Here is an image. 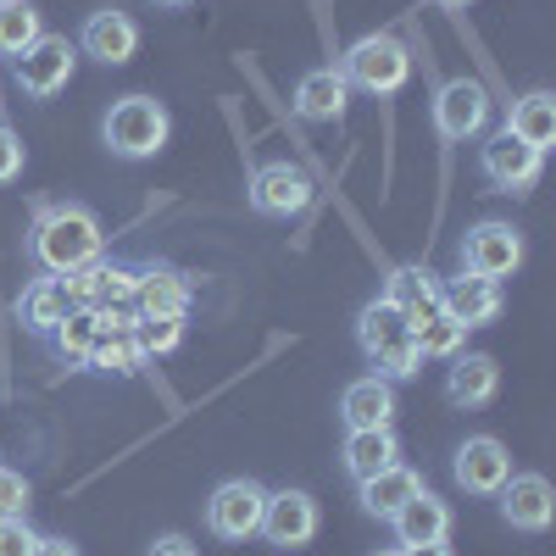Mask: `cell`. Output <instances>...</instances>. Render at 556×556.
<instances>
[{"label":"cell","mask_w":556,"mask_h":556,"mask_svg":"<svg viewBox=\"0 0 556 556\" xmlns=\"http://www.w3.org/2000/svg\"><path fill=\"white\" fill-rule=\"evenodd\" d=\"M34 556H84L67 534H39V545H34Z\"/></svg>","instance_id":"obj_35"},{"label":"cell","mask_w":556,"mask_h":556,"mask_svg":"<svg viewBox=\"0 0 556 556\" xmlns=\"http://www.w3.org/2000/svg\"><path fill=\"white\" fill-rule=\"evenodd\" d=\"M262 506H267V490L256 479H223L206 495V529L228 545H245L262 529Z\"/></svg>","instance_id":"obj_8"},{"label":"cell","mask_w":556,"mask_h":556,"mask_svg":"<svg viewBox=\"0 0 556 556\" xmlns=\"http://www.w3.org/2000/svg\"><path fill=\"white\" fill-rule=\"evenodd\" d=\"M501 390V362L490 351H456L451 367H445V401L462 406V412H479L490 406Z\"/></svg>","instance_id":"obj_16"},{"label":"cell","mask_w":556,"mask_h":556,"mask_svg":"<svg viewBox=\"0 0 556 556\" xmlns=\"http://www.w3.org/2000/svg\"><path fill=\"white\" fill-rule=\"evenodd\" d=\"M395 545H429V540H451V506L434 490H417L401 513L390 518Z\"/></svg>","instance_id":"obj_21"},{"label":"cell","mask_w":556,"mask_h":556,"mask_svg":"<svg viewBox=\"0 0 556 556\" xmlns=\"http://www.w3.org/2000/svg\"><path fill=\"white\" fill-rule=\"evenodd\" d=\"M96 340H101V323H96V312H89V306H73L51 329V351H56V362L67 367V374H84Z\"/></svg>","instance_id":"obj_25"},{"label":"cell","mask_w":556,"mask_h":556,"mask_svg":"<svg viewBox=\"0 0 556 556\" xmlns=\"http://www.w3.org/2000/svg\"><path fill=\"white\" fill-rule=\"evenodd\" d=\"M501 306H506V295H501L495 278L456 273V278H445V285H440V312L456 317L468 334H473V329H490V323L501 317Z\"/></svg>","instance_id":"obj_14"},{"label":"cell","mask_w":556,"mask_h":556,"mask_svg":"<svg viewBox=\"0 0 556 556\" xmlns=\"http://www.w3.org/2000/svg\"><path fill=\"white\" fill-rule=\"evenodd\" d=\"M146 556H201V551H195L190 534H156V540L146 545Z\"/></svg>","instance_id":"obj_34"},{"label":"cell","mask_w":556,"mask_h":556,"mask_svg":"<svg viewBox=\"0 0 556 556\" xmlns=\"http://www.w3.org/2000/svg\"><path fill=\"white\" fill-rule=\"evenodd\" d=\"M340 424L345 429H390L395 424V384L379 374L351 379L340 390Z\"/></svg>","instance_id":"obj_18"},{"label":"cell","mask_w":556,"mask_h":556,"mask_svg":"<svg viewBox=\"0 0 556 556\" xmlns=\"http://www.w3.org/2000/svg\"><path fill=\"white\" fill-rule=\"evenodd\" d=\"M184 323H190V317H139L134 323V340H139V351L156 362V356H167V351L184 345Z\"/></svg>","instance_id":"obj_30"},{"label":"cell","mask_w":556,"mask_h":556,"mask_svg":"<svg viewBox=\"0 0 556 556\" xmlns=\"http://www.w3.org/2000/svg\"><path fill=\"white\" fill-rule=\"evenodd\" d=\"M28 479L12 473V468H0V518H28Z\"/></svg>","instance_id":"obj_32"},{"label":"cell","mask_w":556,"mask_h":556,"mask_svg":"<svg viewBox=\"0 0 556 556\" xmlns=\"http://www.w3.org/2000/svg\"><path fill=\"white\" fill-rule=\"evenodd\" d=\"M417 490H429V484H424V473H417V468H401V462H390L384 473H374V479H362V484H356V506H362L367 518L390 523V518L401 513V506H406Z\"/></svg>","instance_id":"obj_19"},{"label":"cell","mask_w":556,"mask_h":556,"mask_svg":"<svg viewBox=\"0 0 556 556\" xmlns=\"http://www.w3.org/2000/svg\"><path fill=\"white\" fill-rule=\"evenodd\" d=\"M456 256H462V273H479V278H495L501 285V278H513L523 267V228L501 223V217H484L462 235Z\"/></svg>","instance_id":"obj_6"},{"label":"cell","mask_w":556,"mask_h":556,"mask_svg":"<svg viewBox=\"0 0 556 556\" xmlns=\"http://www.w3.org/2000/svg\"><path fill=\"white\" fill-rule=\"evenodd\" d=\"M0 123H7V78H0Z\"/></svg>","instance_id":"obj_38"},{"label":"cell","mask_w":556,"mask_h":556,"mask_svg":"<svg viewBox=\"0 0 556 556\" xmlns=\"http://www.w3.org/2000/svg\"><path fill=\"white\" fill-rule=\"evenodd\" d=\"M106 256V228L101 217L78 206V201H39L34 206V228H28V262L39 273H78L89 262Z\"/></svg>","instance_id":"obj_1"},{"label":"cell","mask_w":556,"mask_h":556,"mask_svg":"<svg viewBox=\"0 0 556 556\" xmlns=\"http://www.w3.org/2000/svg\"><path fill=\"white\" fill-rule=\"evenodd\" d=\"M317 523H323V513H317V501L306 495V490H267V506H262V540L267 545H278V551H301V545H312L317 540Z\"/></svg>","instance_id":"obj_10"},{"label":"cell","mask_w":556,"mask_h":556,"mask_svg":"<svg viewBox=\"0 0 556 556\" xmlns=\"http://www.w3.org/2000/svg\"><path fill=\"white\" fill-rule=\"evenodd\" d=\"M479 173H484L490 190H501V195H529L540 184V173H545V156L534 146H523L513 128H495L479 146Z\"/></svg>","instance_id":"obj_7"},{"label":"cell","mask_w":556,"mask_h":556,"mask_svg":"<svg viewBox=\"0 0 556 556\" xmlns=\"http://www.w3.org/2000/svg\"><path fill=\"white\" fill-rule=\"evenodd\" d=\"M401 556H456L445 540H429V545H401Z\"/></svg>","instance_id":"obj_36"},{"label":"cell","mask_w":556,"mask_h":556,"mask_svg":"<svg viewBox=\"0 0 556 556\" xmlns=\"http://www.w3.org/2000/svg\"><path fill=\"white\" fill-rule=\"evenodd\" d=\"M101 139H106V151L117 162H151L167 151V139H173V117L156 96H123L106 106L101 117Z\"/></svg>","instance_id":"obj_2"},{"label":"cell","mask_w":556,"mask_h":556,"mask_svg":"<svg viewBox=\"0 0 556 556\" xmlns=\"http://www.w3.org/2000/svg\"><path fill=\"white\" fill-rule=\"evenodd\" d=\"M67 312H73L67 290H62V278H51V273H39L34 285H23V295H17V323H23V334H34V340H51V329Z\"/></svg>","instance_id":"obj_22"},{"label":"cell","mask_w":556,"mask_h":556,"mask_svg":"<svg viewBox=\"0 0 556 556\" xmlns=\"http://www.w3.org/2000/svg\"><path fill=\"white\" fill-rule=\"evenodd\" d=\"M73 73H78V45L67 34H39L28 51L12 62V78H17V89L28 101L62 96V89L73 84Z\"/></svg>","instance_id":"obj_4"},{"label":"cell","mask_w":556,"mask_h":556,"mask_svg":"<svg viewBox=\"0 0 556 556\" xmlns=\"http://www.w3.org/2000/svg\"><path fill=\"white\" fill-rule=\"evenodd\" d=\"M156 7H167V12H178V7H190V0H156Z\"/></svg>","instance_id":"obj_39"},{"label":"cell","mask_w":556,"mask_h":556,"mask_svg":"<svg viewBox=\"0 0 556 556\" xmlns=\"http://www.w3.org/2000/svg\"><path fill=\"white\" fill-rule=\"evenodd\" d=\"M495 501H501L506 529H518V534H545L556 518V490L545 473H513L495 490Z\"/></svg>","instance_id":"obj_12"},{"label":"cell","mask_w":556,"mask_h":556,"mask_svg":"<svg viewBox=\"0 0 556 556\" xmlns=\"http://www.w3.org/2000/svg\"><path fill=\"white\" fill-rule=\"evenodd\" d=\"M401 340H412V329H406V312L395 301L374 295V301L356 312V345H362L367 362H374L379 351H390V345H401Z\"/></svg>","instance_id":"obj_23"},{"label":"cell","mask_w":556,"mask_h":556,"mask_svg":"<svg viewBox=\"0 0 556 556\" xmlns=\"http://www.w3.org/2000/svg\"><path fill=\"white\" fill-rule=\"evenodd\" d=\"M384 301H395L401 312H417V306H440V278L429 267H395L384 278Z\"/></svg>","instance_id":"obj_29"},{"label":"cell","mask_w":556,"mask_h":556,"mask_svg":"<svg viewBox=\"0 0 556 556\" xmlns=\"http://www.w3.org/2000/svg\"><path fill=\"white\" fill-rule=\"evenodd\" d=\"M190 306H195L190 273H178L167 262L139 267V285H134V312L139 317H190Z\"/></svg>","instance_id":"obj_15"},{"label":"cell","mask_w":556,"mask_h":556,"mask_svg":"<svg viewBox=\"0 0 556 556\" xmlns=\"http://www.w3.org/2000/svg\"><path fill=\"white\" fill-rule=\"evenodd\" d=\"M429 117L445 146H468L490 128V89L479 78H445L429 101Z\"/></svg>","instance_id":"obj_5"},{"label":"cell","mask_w":556,"mask_h":556,"mask_svg":"<svg viewBox=\"0 0 556 556\" xmlns=\"http://www.w3.org/2000/svg\"><path fill=\"white\" fill-rule=\"evenodd\" d=\"M406 329H412V345H417V351H424V356H440V362H451V356L462 351V340H468V329H462L456 317H445L440 306L406 312Z\"/></svg>","instance_id":"obj_26"},{"label":"cell","mask_w":556,"mask_h":556,"mask_svg":"<svg viewBox=\"0 0 556 556\" xmlns=\"http://www.w3.org/2000/svg\"><path fill=\"white\" fill-rule=\"evenodd\" d=\"M451 473H456V484L468 495L490 501L506 479H513V456H506V445L495 434H468L456 445V456H451Z\"/></svg>","instance_id":"obj_11"},{"label":"cell","mask_w":556,"mask_h":556,"mask_svg":"<svg viewBox=\"0 0 556 556\" xmlns=\"http://www.w3.org/2000/svg\"><path fill=\"white\" fill-rule=\"evenodd\" d=\"M39 534L28 518H0V556H34Z\"/></svg>","instance_id":"obj_33"},{"label":"cell","mask_w":556,"mask_h":556,"mask_svg":"<svg viewBox=\"0 0 556 556\" xmlns=\"http://www.w3.org/2000/svg\"><path fill=\"white\" fill-rule=\"evenodd\" d=\"M134 51H139V23H134L128 12L101 7V12L84 17V28H78V56L101 62V67H123V62H134Z\"/></svg>","instance_id":"obj_13"},{"label":"cell","mask_w":556,"mask_h":556,"mask_svg":"<svg viewBox=\"0 0 556 556\" xmlns=\"http://www.w3.org/2000/svg\"><path fill=\"white\" fill-rule=\"evenodd\" d=\"M23 167H28V151H23V134H17V128H7V123H0V190H7V184H17V178H23Z\"/></svg>","instance_id":"obj_31"},{"label":"cell","mask_w":556,"mask_h":556,"mask_svg":"<svg viewBox=\"0 0 556 556\" xmlns=\"http://www.w3.org/2000/svg\"><path fill=\"white\" fill-rule=\"evenodd\" d=\"M245 201L256 217H295L312 206V178L295 162H262L245 184Z\"/></svg>","instance_id":"obj_9"},{"label":"cell","mask_w":556,"mask_h":556,"mask_svg":"<svg viewBox=\"0 0 556 556\" xmlns=\"http://www.w3.org/2000/svg\"><path fill=\"white\" fill-rule=\"evenodd\" d=\"M374 556H401V545H395V551H374Z\"/></svg>","instance_id":"obj_40"},{"label":"cell","mask_w":556,"mask_h":556,"mask_svg":"<svg viewBox=\"0 0 556 556\" xmlns=\"http://www.w3.org/2000/svg\"><path fill=\"white\" fill-rule=\"evenodd\" d=\"M89 367H96V374L134 379V374H146V367H151V356L139 351V340H134V334H101V340H96V351H89Z\"/></svg>","instance_id":"obj_28"},{"label":"cell","mask_w":556,"mask_h":556,"mask_svg":"<svg viewBox=\"0 0 556 556\" xmlns=\"http://www.w3.org/2000/svg\"><path fill=\"white\" fill-rule=\"evenodd\" d=\"M340 78L362 89V96H401L412 78V51L395 34H362L340 56Z\"/></svg>","instance_id":"obj_3"},{"label":"cell","mask_w":556,"mask_h":556,"mask_svg":"<svg viewBox=\"0 0 556 556\" xmlns=\"http://www.w3.org/2000/svg\"><path fill=\"white\" fill-rule=\"evenodd\" d=\"M395 456H401V440H395V429H345V445H340V468H345V479H351V484H362V479L384 473Z\"/></svg>","instance_id":"obj_20"},{"label":"cell","mask_w":556,"mask_h":556,"mask_svg":"<svg viewBox=\"0 0 556 556\" xmlns=\"http://www.w3.org/2000/svg\"><path fill=\"white\" fill-rule=\"evenodd\" d=\"M290 106L301 123H340L351 106V84L340 78V67H312V73H301Z\"/></svg>","instance_id":"obj_17"},{"label":"cell","mask_w":556,"mask_h":556,"mask_svg":"<svg viewBox=\"0 0 556 556\" xmlns=\"http://www.w3.org/2000/svg\"><path fill=\"white\" fill-rule=\"evenodd\" d=\"M434 7H445V12H462V7H473V0H434Z\"/></svg>","instance_id":"obj_37"},{"label":"cell","mask_w":556,"mask_h":556,"mask_svg":"<svg viewBox=\"0 0 556 556\" xmlns=\"http://www.w3.org/2000/svg\"><path fill=\"white\" fill-rule=\"evenodd\" d=\"M39 34H45L39 7H28V0H0V56L17 62Z\"/></svg>","instance_id":"obj_27"},{"label":"cell","mask_w":556,"mask_h":556,"mask_svg":"<svg viewBox=\"0 0 556 556\" xmlns=\"http://www.w3.org/2000/svg\"><path fill=\"white\" fill-rule=\"evenodd\" d=\"M506 128L545 156L556 146V96H551V89H529V96L513 101V112H506Z\"/></svg>","instance_id":"obj_24"}]
</instances>
